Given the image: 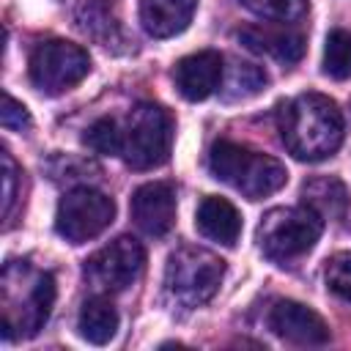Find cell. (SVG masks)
I'll use <instances>...</instances> for the list:
<instances>
[{
    "label": "cell",
    "instance_id": "obj_8",
    "mask_svg": "<svg viewBox=\"0 0 351 351\" xmlns=\"http://www.w3.org/2000/svg\"><path fill=\"white\" fill-rule=\"evenodd\" d=\"M145 266V250L132 236H118L85 261V280L99 293H118L129 288Z\"/></svg>",
    "mask_w": 351,
    "mask_h": 351
},
{
    "label": "cell",
    "instance_id": "obj_4",
    "mask_svg": "<svg viewBox=\"0 0 351 351\" xmlns=\"http://www.w3.org/2000/svg\"><path fill=\"white\" fill-rule=\"evenodd\" d=\"M173 145V123L165 107L140 101L129 112L123 129V162L132 170H154L167 162Z\"/></svg>",
    "mask_w": 351,
    "mask_h": 351
},
{
    "label": "cell",
    "instance_id": "obj_14",
    "mask_svg": "<svg viewBox=\"0 0 351 351\" xmlns=\"http://www.w3.org/2000/svg\"><path fill=\"white\" fill-rule=\"evenodd\" d=\"M239 41L261 55H271L280 63H296L304 55V36L296 30H285V27H244L239 30Z\"/></svg>",
    "mask_w": 351,
    "mask_h": 351
},
{
    "label": "cell",
    "instance_id": "obj_22",
    "mask_svg": "<svg viewBox=\"0 0 351 351\" xmlns=\"http://www.w3.org/2000/svg\"><path fill=\"white\" fill-rule=\"evenodd\" d=\"M241 5L271 22H296L307 14V0H241Z\"/></svg>",
    "mask_w": 351,
    "mask_h": 351
},
{
    "label": "cell",
    "instance_id": "obj_16",
    "mask_svg": "<svg viewBox=\"0 0 351 351\" xmlns=\"http://www.w3.org/2000/svg\"><path fill=\"white\" fill-rule=\"evenodd\" d=\"M77 329L80 335L93 343V346H104L115 337L118 332V310L110 304V299L104 296H93L82 304L80 318H77Z\"/></svg>",
    "mask_w": 351,
    "mask_h": 351
},
{
    "label": "cell",
    "instance_id": "obj_18",
    "mask_svg": "<svg viewBox=\"0 0 351 351\" xmlns=\"http://www.w3.org/2000/svg\"><path fill=\"white\" fill-rule=\"evenodd\" d=\"M324 74L343 82L351 80V30L335 27L324 44Z\"/></svg>",
    "mask_w": 351,
    "mask_h": 351
},
{
    "label": "cell",
    "instance_id": "obj_15",
    "mask_svg": "<svg viewBox=\"0 0 351 351\" xmlns=\"http://www.w3.org/2000/svg\"><path fill=\"white\" fill-rule=\"evenodd\" d=\"M197 0H143L140 3V22L148 36L170 38L186 30Z\"/></svg>",
    "mask_w": 351,
    "mask_h": 351
},
{
    "label": "cell",
    "instance_id": "obj_20",
    "mask_svg": "<svg viewBox=\"0 0 351 351\" xmlns=\"http://www.w3.org/2000/svg\"><path fill=\"white\" fill-rule=\"evenodd\" d=\"M118 0H90L80 8V27L99 41H110V33L118 27Z\"/></svg>",
    "mask_w": 351,
    "mask_h": 351
},
{
    "label": "cell",
    "instance_id": "obj_23",
    "mask_svg": "<svg viewBox=\"0 0 351 351\" xmlns=\"http://www.w3.org/2000/svg\"><path fill=\"white\" fill-rule=\"evenodd\" d=\"M324 280H326V288L340 296L343 302H351V252H337L326 261V269H324Z\"/></svg>",
    "mask_w": 351,
    "mask_h": 351
},
{
    "label": "cell",
    "instance_id": "obj_2",
    "mask_svg": "<svg viewBox=\"0 0 351 351\" xmlns=\"http://www.w3.org/2000/svg\"><path fill=\"white\" fill-rule=\"evenodd\" d=\"M208 170L222 184L233 186L250 200H261L266 195H274L285 181V165L274 156H266L261 151H250L230 140H217L208 154Z\"/></svg>",
    "mask_w": 351,
    "mask_h": 351
},
{
    "label": "cell",
    "instance_id": "obj_6",
    "mask_svg": "<svg viewBox=\"0 0 351 351\" xmlns=\"http://www.w3.org/2000/svg\"><path fill=\"white\" fill-rule=\"evenodd\" d=\"M27 71H30V82L41 93L58 96L88 77L90 58L80 44H71L63 38H49V41H41L33 47Z\"/></svg>",
    "mask_w": 351,
    "mask_h": 351
},
{
    "label": "cell",
    "instance_id": "obj_19",
    "mask_svg": "<svg viewBox=\"0 0 351 351\" xmlns=\"http://www.w3.org/2000/svg\"><path fill=\"white\" fill-rule=\"evenodd\" d=\"M266 88V71L255 63H233L225 88H222V99L225 101H239V99H250L255 93H261Z\"/></svg>",
    "mask_w": 351,
    "mask_h": 351
},
{
    "label": "cell",
    "instance_id": "obj_10",
    "mask_svg": "<svg viewBox=\"0 0 351 351\" xmlns=\"http://www.w3.org/2000/svg\"><path fill=\"white\" fill-rule=\"evenodd\" d=\"M132 219L148 236H165L176 222V186L170 181H148L132 195Z\"/></svg>",
    "mask_w": 351,
    "mask_h": 351
},
{
    "label": "cell",
    "instance_id": "obj_3",
    "mask_svg": "<svg viewBox=\"0 0 351 351\" xmlns=\"http://www.w3.org/2000/svg\"><path fill=\"white\" fill-rule=\"evenodd\" d=\"M321 230H324V217H318L304 203L288 208H271L258 225V244L269 261L285 266L307 255L321 239Z\"/></svg>",
    "mask_w": 351,
    "mask_h": 351
},
{
    "label": "cell",
    "instance_id": "obj_25",
    "mask_svg": "<svg viewBox=\"0 0 351 351\" xmlns=\"http://www.w3.org/2000/svg\"><path fill=\"white\" fill-rule=\"evenodd\" d=\"M0 159H3V217H8L11 214V203L16 197V189H14L16 186V165L8 156V151H3Z\"/></svg>",
    "mask_w": 351,
    "mask_h": 351
},
{
    "label": "cell",
    "instance_id": "obj_11",
    "mask_svg": "<svg viewBox=\"0 0 351 351\" xmlns=\"http://www.w3.org/2000/svg\"><path fill=\"white\" fill-rule=\"evenodd\" d=\"M176 88L184 99L189 101H203L208 99L219 82H222V55L214 49H203L195 55H186L176 63L173 69Z\"/></svg>",
    "mask_w": 351,
    "mask_h": 351
},
{
    "label": "cell",
    "instance_id": "obj_9",
    "mask_svg": "<svg viewBox=\"0 0 351 351\" xmlns=\"http://www.w3.org/2000/svg\"><path fill=\"white\" fill-rule=\"evenodd\" d=\"M269 329L277 337H282L288 343H296V346H324V343H329L326 321L315 310H310L307 304L293 302V299H280L271 307Z\"/></svg>",
    "mask_w": 351,
    "mask_h": 351
},
{
    "label": "cell",
    "instance_id": "obj_24",
    "mask_svg": "<svg viewBox=\"0 0 351 351\" xmlns=\"http://www.w3.org/2000/svg\"><path fill=\"white\" fill-rule=\"evenodd\" d=\"M0 123L5 126V129H27L30 126V115H27V110H25V104L22 101H16L14 96H3V110H0Z\"/></svg>",
    "mask_w": 351,
    "mask_h": 351
},
{
    "label": "cell",
    "instance_id": "obj_7",
    "mask_svg": "<svg viewBox=\"0 0 351 351\" xmlns=\"http://www.w3.org/2000/svg\"><path fill=\"white\" fill-rule=\"evenodd\" d=\"M112 219H115L112 197H107L104 192L93 186H77L60 197L58 211H55V230L66 241L82 244L104 233Z\"/></svg>",
    "mask_w": 351,
    "mask_h": 351
},
{
    "label": "cell",
    "instance_id": "obj_1",
    "mask_svg": "<svg viewBox=\"0 0 351 351\" xmlns=\"http://www.w3.org/2000/svg\"><path fill=\"white\" fill-rule=\"evenodd\" d=\"M280 137L302 162H321L343 143V112L324 93H299L280 110Z\"/></svg>",
    "mask_w": 351,
    "mask_h": 351
},
{
    "label": "cell",
    "instance_id": "obj_13",
    "mask_svg": "<svg viewBox=\"0 0 351 351\" xmlns=\"http://www.w3.org/2000/svg\"><path fill=\"white\" fill-rule=\"evenodd\" d=\"M195 225L206 239H211L222 247H233L241 236V217H239L236 206L217 195H208L200 200Z\"/></svg>",
    "mask_w": 351,
    "mask_h": 351
},
{
    "label": "cell",
    "instance_id": "obj_21",
    "mask_svg": "<svg viewBox=\"0 0 351 351\" xmlns=\"http://www.w3.org/2000/svg\"><path fill=\"white\" fill-rule=\"evenodd\" d=\"M85 145L101 156H115L123 151V129L115 118H99L85 129Z\"/></svg>",
    "mask_w": 351,
    "mask_h": 351
},
{
    "label": "cell",
    "instance_id": "obj_12",
    "mask_svg": "<svg viewBox=\"0 0 351 351\" xmlns=\"http://www.w3.org/2000/svg\"><path fill=\"white\" fill-rule=\"evenodd\" d=\"M52 304H55V277L49 271H44L36 277L33 288L27 291V296L19 307V315L14 321H3V337L8 340L14 329H19V335H25V337H33L47 324Z\"/></svg>",
    "mask_w": 351,
    "mask_h": 351
},
{
    "label": "cell",
    "instance_id": "obj_5",
    "mask_svg": "<svg viewBox=\"0 0 351 351\" xmlns=\"http://www.w3.org/2000/svg\"><path fill=\"white\" fill-rule=\"evenodd\" d=\"M222 274H225V263L214 252L203 247H178L167 258L165 285L176 302L186 307H197L217 293Z\"/></svg>",
    "mask_w": 351,
    "mask_h": 351
},
{
    "label": "cell",
    "instance_id": "obj_17",
    "mask_svg": "<svg viewBox=\"0 0 351 351\" xmlns=\"http://www.w3.org/2000/svg\"><path fill=\"white\" fill-rule=\"evenodd\" d=\"M302 203L313 208L318 217H343L348 206V189L340 178H310L302 184Z\"/></svg>",
    "mask_w": 351,
    "mask_h": 351
}]
</instances>
